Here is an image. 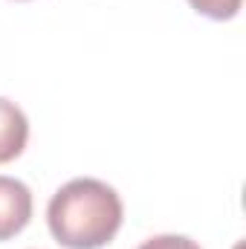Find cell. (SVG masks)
I'll list each match as a JSON object with an SVG mask.
<instances>
[{
	"label": "cell",
	"mask_w": 246,
	"mask_h": 249,
	"mask_svg": "<svg viewBox=\"0 0 246 249\" xmlns=\"http://www.w3.org/2000/svg\"><path fill=\"white\" fill-rule=\"evenodd\" d=\"M26 139H29V119L26 113L0 96V165L18 160L26 148Z\"/></svg>",
	"instance_id": "cell-3"
},
{
	"label": "cell",
	"mask_w": 246,
	"mask_h": 249,
	"mask_svg": "<svg viewBox=\"0 0 246 249\" xmlns=\"http://www.w3.org/2000/svg\"><path fill=\"white\" fill-rule=\"evenodd\" d=\"M32 217V191L26 183L0 174V241H9L26 229Z\"/></svg>",
	"instance_id": "cell-2"
},
{
	"label": "cell",
	"mask_w": 246,
	"mask_h": 249,
	"mask_svg": "<svg viewBox=\"0 0 246 249\" xmlns=\"http://www.w3.org/2000/svg\"><path fill=\"white\" fill-rule=\"evenodd\" d=\"M122 217L124 209L116 188L93 177L70 180L47 206L50 232L67 249L107 247L122 229Z\"/></svg>",
	"instance_id": "cell-1"
},
{
	"label": "cell",
	"mask_w": 246,
	"mask_h": 249,
	"mask_svg": "<svg viewBox=\"0 0 246 249\" xmlns=\"http://www.w3.org/2000/svg\"><path fill=\"white\" fill-rule=\"evenodd\" d=\"M139 249H203L197 241L185 238V235H157V238H148Z\"/></svg>",
	"instance_id": "cell-5"
},
{
	"label": "cell",
	"mask_w": 246,
	"mask_h": 249,
	"mask_svg": "<svg viewBox=\"0 0 246 249\" xmlns=\"http://www.w3.org/2000/svg\"><path fill=\"white\" fill-rule=\"evenodd\" d=\"M194 12L211 18V20H232L241 12L244 0H188Z\"/></svg>",
	"instance_id": "cell-4"
}]
</instances>
